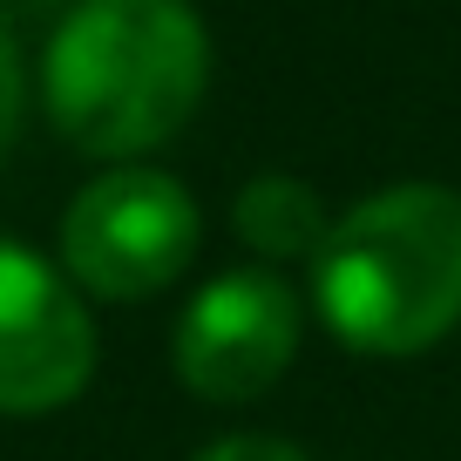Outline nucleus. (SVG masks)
Listing matches in <instances>:
<instances>
[{
    "instance_id": "nucleus-1",
    "label": "nucleus",
    "mask_w": 461,
    "mask_h": 461,
    "mask_svg": "<svg viewBox=\"0 0 461 461\" xmlns=\"http://www.w3.org/2000/svg\"><path fill=\"white\" fill-rule=\"evenodd\" d=\"M211 41L190 0H82L41 61L48 122L82 157L163 149L203 102Z\"/></svg>"
},
{
    "instance_id": "nucleus-2",
    "label": "nucleus",
    "mask_w": 461,
    "mask_h": 461,
    "mask_svg": "<svg viewBox=\"0 0 461 461\" xmlns=\"http://www.w3.org/2000/svg\"><path fill=\"white\" fill-rule=\"evenodd\" d=\"M312 299L353 353H428L461 319V197L441 184H393L353 203L312 258Z\"/></svg>"
},
{
    "instance_id": "nucleus-3",
    "label": "nucleus",
    "mask_w": 461,
    "mask_h": 461,
    "mask_svg": "<svg viewBox=\"0 0 461 461\" xmlns=\"http://www.w3.org/2000/svg\"><path fill=\"white\" fill-rule=\"evenodd\" d=\"M197 197L163 170H109L75 190L61 217L68 278L95 299H149L197 258Z\"/></svg>"
},
{
    "instance_id": "nucleus-4",
    "label": "nucleus",
    "mask_w": 461,
    "mask_h": 461,
    "mask_svg": "<svg viewBox=\"0 0 461 461\" xmlns=\"http://www.w3.org/2000/svg\"><path fill=\"white\" fill-rule=\"evenodd\" d=\"M299 353V299L272 272H224L184 305L170 360L197 401H258Z\"/></svg>"
},
{
    "instance_id": "nucleus-5",
    "label": "nucleus",
    "mask_w": 461,
    "mask_h": 461,
    "mask_svg": "<svg viewBox=\"0 0 461 461\" xmlns=\"http://www.w3.org/2000/svg\"><path fill=\"white\" fill-rule=\"evenodd\" d=\"M95 374L88 305L41 251L0 238V414H55Z\"/></svg>"
},
{
    "instance_id": "nucleus-6",
    "label": "nucleus",
    "mask_w": 461,
    "mask_h": 461,
    "mask_svg": "<svg viewBox=\"0 0 461 461\" xmlns=\"http://www.w3.org/2000/svg\"><path fill=\"white\" fill-rule=\"evenodd\" d=\"M238 230L265 258H319L332 217L319 203V190L299 176H251L245 197H238Z\"/></svg>"
},
{
    "instance_id": "nucleus-7",
    "label": "nucleus",
    "mask_w": 461,
    "mask_h": 461,
    "mask_svg": "<svg viewBox=\"0 0 461 461\" xmlns=\"http://www.w3.org/2000/svg\"><path fill=\"white\" fill-rule=\"evenodd\" d=\"M190 461H305L292 441H272V434H230V441L197 447Z\"/></svg>"
},
{
    "instance_id": "nucleus-8",
    "label": "nucleus",
    "mask_w": 461,
    "mask_h": 461,
    "mask_svg": "<svg viewBox=\"0 0 461 461\" xmlns=\"http://www.w3.org/2000/svg\"><path fill=\"white\" fill-rule=\"evenodd\" d=\"M14 130H21V48H14V34L0 28V157H7Z\"/></svg>"
}]
</instances>
